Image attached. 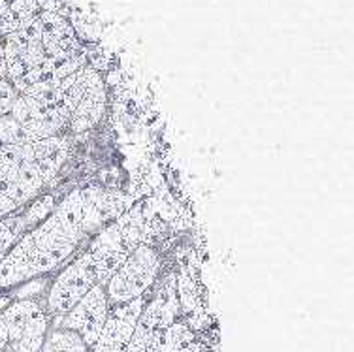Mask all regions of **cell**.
<instances>
[{
    "label": "cell",
    "instance_id": "1",
    "mask_svg": "<svg viewBox=\"0 0 354 352\" xmlns=\"http://www.w3.org/2000/svg\"><path fill=\"white\" fill-rule=\"evenodd\" d=\"M87 190H74L57 210L23 236L0 262V286H15L44 275L75 251L85 234L102 224Z\"/></svg>",
    "mask_w": 354,
    "mask_h": 352
},
{
    "label": "cell",
    "instance_id": "2",
    "mask_svg": "<svg viewBox=\"0 0 354 352\" xmlns=\"http://www.w3.org/2000/svg\"><path fill=\"white\" fill-rule=\"evenodd\" d=\"M61 136L25 145H0V219L14 213L53 179L68 158Z\"/></svg>",
    "mask_w": 354,
    "mask_h": 352
},
{
    "label": "cell",
    "instance_id": "3",
    "mask_svg": "<svg viewBox=\"0 0 354 352\" xmlns=\"http://www.w3.org/2000/svg\"><path fill=\"white\" fill-rule=\"evenodd\" d=\"M127 251L100 247L77 258L61 275L55 279L48 294V309L55 315H66L91 288L108 283L111 275L119 270Z\"/></svg>",
    "mask_w": 354,
    "mask_h": 352
},
{
    "label": "cell",
    "instance_id": "4",
    "mask_svg": "<svg viewBox=\"0 0 354 352\" xmlns=\"http://www.w3.org/2000/svg\"><path fill=\"white\" fill-rule=\"evenodd\" d=\"M46 335L48 315L32 299H21L0 313V352H40Z\"/></svg>",
    "mask_w": 354,
    "mask_h": 352
},
{
    "label": "cell",
    "instance_id": "5",
    "mask_svg": "<svg viewBox=\"0 0 354 352\" xmlns=\"http://www.w3.org/2000/svg\"><path fill=\"white\" fill-rule=\"evenodd\" d=\"M158 273V257L151 247H136L106 283V296L113 305L143 296Z\"/></svg>",
    "mask_w": 354,
    "mask_h": 352
},
{
    "label": "cell",
    "instance_id": "6",
    "mask_svg": "<svg viewBox=\"0 0 354 352\" xmlns=\"http://www.w3.org/2000/svg\"><path fill=\"white\" fill-rule=\"evenodd\" d=\"M108 307L109 302L106 296V286H95L62 317L61 328L80 333L85 345L95 346L96 339L102 332L104 322L108 319Z\"/></svg>",
    "mask_w": 354,
    "mask_h": 352
},
{
    "label": "cell",
    "instance_id": "7",
    "mask_svg": "<svg viewBox=\"0 0 354 352\" xmlns=\"http://www.w3.org/2000/svg\"><path fill=\"white\" fill-rule=\"evenodd\" d=\"M143 296L127 302V304L115 305V309L108 313V319L104 322L102 332L96 339L93 352H124L129 346V341L134 333L136 322L142 315Z\"/></svg>",
    "mask_w": 354,
    "mask_h": 352
},
{
    "label": "cell",
    "instance_id": "8",
    "mask_svg": "<svg viewBox=\"0 0 354 352\" xmlns=\"http://www.w3.org/2000/svg\"><path fill=\"white\" fill-rule=\"evenodd\" d=\"M104 108H106V87H104L100 74L95 68H91L87 87L83 91L80 104H77L72 119H70L68 129L72 132H85V130L93 129L96 122L100 121Z\"/></svg>",
    "mask_w": 354,
    "mask_h": 352
},
{
    "label": "cell",
    "instance_id": "9",
    "mask_svg": "<svg viewBox=\"0 0 354 352\" xmlns=\"http://www.w3.org/2000/svg\"><path fill=\"white\" fill-rule=\"evenodd\" d=\"M124 352H171L170 328H153L138 319Z\"/></svg>",
    "mask_w": 354,
    "mask_h": 352
},
{
    "label": "cell",
    "instance_id": "10",
    "mask_svg": "<svg viewBox=\"0 0 354 352\" xmlns=\"http://www.w3.org/2000/svg\"><path fill=\"white\" fill-rule=\"evenodd\" d=\"M40 352H88V346L80 333L66 328H57L46 335Z\"/></svg>",
    "mask_w": 354,
    "mask_h": 352
},
{
    "label": "cell",
    "instance_id": "11",
    "mask_svg": "<svg viewBox=\"0 0 354 352\" xmlns=\"http://www.w3.org/2000/svg\"><path fill=\"white\" fill-rule=\"evenodd\" d=\"M17 96H19V93L15 91L14 85L8 82L6 77H0V117L12 111Z\"/></svg>",
    "mask_w": 354,
    "mask_h": 352
}]
</instances>
